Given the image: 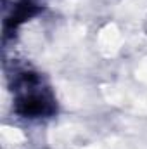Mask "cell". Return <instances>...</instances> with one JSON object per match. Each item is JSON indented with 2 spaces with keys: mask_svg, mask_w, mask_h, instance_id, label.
I'll return each mask as SVG.
<instances>
[{
  "mask_svg": "<svg viewBox=\"0 0 147 149\" xmlns=\"http://www.w3.org/2000/svg\"><path fill=\"white\" fill-rule=\"evenodd\" d=\"M102 47L104 49H111V50H114L116 49V43H118V40H119V35H118V31L114 30V28H107L104 33H102Z\"/></svg>",
  "mask_w": 147,
  "mask_h": 149,
  "instance_id": "6da1fadb",
  "label": "cell"
}]
</instances>
